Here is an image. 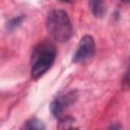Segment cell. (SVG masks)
<instances>
[{
  "label": "cell",
  "instance_id": "3957f363",
  "mask_svg": "<svg viewBox=\"0 0 130 130\" xmlns=\"http://www.w3.org/2000/svg\"><path fill=\"white\" fill-rule=\"evenodd\" d=\"M95 53V43L92 37L84 36L80 39L76 51L73 55L72 61L74 63L84 61L86 59L91 58Z\"/></svg>",
  "mask_w": 130,
  "mask_h": 130
},
{
  "label": "cell",
  "instance_id": "6da1fadb",
  "mask_svg": "<svg viewBox=\"0 0 130 130\" xmlns=\"http://www.w3.org/2000/svg\"><path fill=\"white\" fill-rule=\"evenodd\" d=\"M57 50L50 40L39 42L32 49L30 56V75L34 79L43 76L55 62Z\"/></svg>",
  "mask_w": 130,
  "mask_h": 130
},
{
  "label": "cell",
  "instance_id": "ba28073f",
  "mask_svg": "<svg viewBox=\"0 0 130 130\" xmlns=\"http://www.w3.org/2000/svg\"><path fill=\"white\" fill-rule=\"evenodd\" d=\"M59 123H60V125L63 127V128H70V127H72V125H73V123H74V119L73 118H71V117H62L61 119H59Z\"/></svg>",
  "mask_w": 130,
  "mask_h": 130
},
{
  "label": "cell",
  "instance_id": "8992f818",
  "mask_svg": "<svg viewBox=\"0 0 130 130\" xmlns=\"http://www.w3.org/2000/svg\"><path fill=\"white\" fill-rule=\"evenodd\" d=\"M90 7L92 12H101L105 8L104 0H90Z\"/></svg>",
  "mask_w": 130,
  "mask_h": 130
},
{
  "label": "cell",
  "instance_id": "9c48e42d",
  "mask_svg": "<svg viewBox=\"0 0 130 130\" xmlns=\"http://www.w3.org/2000/svg\"><path fill=\"white\" fill-rule=\"evenodd\" d=\"M109 128H110V129H121V128H122V126L115 124V125H112V126H110Z\"/></svg>",
  "mask_w": 130,
  "mask_h": 130
},
{
  "label": "cell",
  "instance_id": "277c9868",
  "mask_svg": "<svg viewBox=\"0 0 130 130\" xmlns=\"http://www.w3.org/2000/svg\"><path fill=\"white\" fill-rule=\"evenodd\" d=\"M72 102H73V92L67 93L63 96L56 98L51 104V112H52L53 116L57 119H61L64 115L63 114L64 110Z\"/></svg>",
  "mask_w": 130,
  "mask_h": 130
},
{
  "label": "cell",
  "instance_id": "5b68a950",
  "mask_svg": "<svg viewBox=\"0 0 130 130\" xmlns=\"http://www.w3.org/2000/svg\"><path fill=\"white\" fill-rule=\"evenodd\" d=\"M23 128L29 129V130H43V129H45V125L41 120H39L37 118H32L26 122V124L23 126Z\"/></svg>",
  "mask_w": 130,
  "mask_h": 130
},
{
  "label": "cell",
  "instance_id": "52a82bcc",
  "mask_svg": "<svg viewBox=\"0 0 130 130\" xmlns=\"http://www.w3.org/2000/svg\"><path fill=\"white\" fill-rule=\"evenodd\" d=\"M23 18H24L23 15H19V16H16V17L10 19V20L7 22V29L12 30V29H14L15 27H17V26L22 22Z\"/></svg>",
  "mask_w": 130,
  "mask_h": 130
},
{
  "label": "cell",
  "instance_id": "30bf717a",
  "mask_svg": "<svg viewBox=\"0 0 130 130\" xmlns=\"http://www.w3.org/2000/svg\"><path fill=\"white\" fill-rule=\"evenodd\" d=\"M61 2H64V3H72L73 0H60Z\"/></svg>",
  "mask_w": 130,
  "mask_h": 130
},
{
  "label": "cell",
  "instance_id": "8fae6325",
  "mask_svg": "<svg viewBox=\"0 0 130 130\" xmlns=\"http://www.w3.org/2000/svg\"><path fill=\"white\" fill-rule=\"evenodd\" d=\"M122 1H124V2H128V0H122Z\"/></svg>",
  "mask_w": 130,
  "mask_h": 130
},
{
  "label": "cell",
  "instance_id": "7a4b0ae2",
  "mask_svg": "<svg viewBox=\"0 0 130 130\" xmlns=\"http://www.w3.org/2000/svg\"><path fill=\"white\" fill-rule=\"evenodd\" d=\"M47 30L56 42H67L73 31L68 13L60 9L51 10L47 16Z\"/></svg>",
  "mask_w": 130,
  "mask_h": 130
}]
</instances>
